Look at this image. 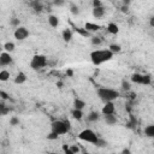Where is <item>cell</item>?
Listing matches in <instances>:
<instances>
[{"instance_id":"cell-1","label":"cell","mask_w":154,"mask_h":154,"mask_svg":"<svg viewBox=\"0 0 154 154\" xmlns=\"http://www.w3.org/2000/svg\"><path fill=\"white\" fill-rule=\"evenodd\" d=\"M113 53L106 48V49H95L90 53V60L95 66H99L104 63L110 62L112 58H113Z\"/></svg>"},{"instance_id":"cell-2","label":"cell","mask_w":154,"mask_h":154,"mask_svg":"<svg viewBox=\"0 0 154 154\" xmlns=\"http://www.w3.org/2000/svg\"><path fill=\"white\" fill-rule=\"evenodd\" d=\"M96 94L100 98L101 101L107 102V101H113L116 99H118L121 94L117 89H113V88H107V87H100L96 89Z\"/></svg>"},{"instance_id":"cell-3","label":"cell","mask_w":154,"mask_h":154,"mask_svg":"<svg viewBox=\"0 0 154 154\" xmlns=\"http://www.w3.org/2000/svg\"><path fill=\"white\" fill-rule=\"evenodd\" d=\"M70 129H71V124L69 121H54L51 124V131L57 134L58 136L68 134Z\"/></svg>"},{"instance_id":"cell-4","label":"cell","mask_w":154,"mask_h":154,"mask_svg":"<svg viewBox=\"0 0 154 154\" xmlns=\"http://www.w3.org/2000/svg\"><path fill=\"white\" fill-rule=\"evenodd\" d=\"M78 139L84 141V142H89L92 145H96V142H98V140H99V136L92 129H84V130H82L78 134Z\"/></svg>"},{"instance_id":"cell-5","label":"cell","mask_w":154,"mask_h":154,"mask_svg":"<svg viewBox=\"0 0 154 154\" xmlns=\"http://www.w3.org/2000/svg\"><path fill=\"white\" fill-rule=\"evenodd\" d=\"M47 65V57L44 54H36L30 60V68L33 70H40Z\"/></svg>"},{"instance_id":"cell-6","label":"cell","mask_w":154,"mask_h":154,"mask_svg":"<svg viewBox=\"0 0 154 154\" xmlns=\"http://www.w3.org/2000/svg\"><path fill=\"white\" fill-rule=\"evenodd\" d=\"M13 36H15L16 40H18V41H24L25 38L29 36V30L25 27L19 25V27L16 28V30L13 33Z\"/></svg>"},{"instance_id":"cell-7","label":"cell","mask_w":154,"mask_h":154,"mask_svg":"<svg viewBox=\"0 0 154 154\" xmlns=\"http://www.w3.org/2000/svg\"><path fill=\"white\" fill-rule=\"evenodd\" d=\"M116 112V106L113 104V101H107L105 102L102 110H101V113L105 116V114H114Z\"/></svg>"},{"instance_id":"cell-8","label":"cell","mask_w":154,"mask_h":154,"mask_svg":"<svg viewBox=\"0 0 154 154\" xmlns=\"http://www.w3.org/2000/svg\"><path fill=\"white\" fill-rule=\"evenodd\" d=\"M0 60H1L3 66H7L12 63V57L9 52H4V53L0 54Z\"/></svg>"},{"instance_id":"cell-9","label":"cell","mask_w":154,"mask_h":154,"mask_svg":"<svg viewBox=\"0 0 154 154\" xmlns=\"http://www.w3.org/2000/svg\"><path fill=\"white\" fill-rule=\"evenodd\" d=\"M104 119H105V123L107 125H110V126L116 125V124H117V122H118L117 117H116L114 114H105L104 116Z\"/></svg>"},{"instance_id":"cell-10","label":"cell","mask_w":154,"mask_h":154,"mask_svg":"<svg viewBox=\"0 0 154 154\" xmlns=\"http://www.w3.org/2000/svg\"><path fill=\"white\" fill-rule=\"evenodd\" d=\"M84 29L89 33H95V31H98L101 29V27L99 24H96V23H92V22H87L84 24Z\"/></svg>"},{"instance_id":"cell-11","label":"cell","mask_w":154,"mask_h":154,"mask_svg":"<svg viewBox=\"0 0 154 154\" xmlns=\"http://www.w3.org/2000/svg\"><path fill=\"white\" fill-rule=\"evenodd\" d=\"M105 15V7L102 6H98V7H93V16L94 18H101Z\"/></svg>"},{"instance_id":"cell-12","label":"cell","mask_w":154,"mask_h":154,"mask_svg":"<svg viewBox=\"0 0 154 154\" xmlns=\"http://www.w3.org/2000/svg\"><path fill=\"white\" fill-rule=\"evenodd\" d=\"M27 81V75L23 71H19L17 73V76L15 77V83L16 84H23Z\"/></svg>"},{"instance_id":"cell-13","label":"cell","mask_w":154,"mask_h":154,"mask_svg":"<svg viewBox=\"0 0 154 154\" xmlns=\"http://www.w3.org/2000/svg\"><path fill=\"white\" fill-rule=\"evenodd\" d=\"M106 29H107V31H108L110 34H112V35H117V34L119 33V27L116 24V23H108Z\"/></svg>"},{"instance_id":"cell-14","label":"cell","mask_w":154,"mask_h":154,"mask_svg":"<svg viewBox=\"0 0 154 154\" xmlns=\"http://www.w3.org/2000/svg\"><path fill=\"white\" fill-rule=\"evenodd\" d=\"M62 36H63V40L65 42H70L72 40V30L71 29H64L63 33H62Z\"/></svg>"},{"instance_id":"cell-15","label":"cell","mask_w":154,"mask_h":154,"mask_svg":"<svg viewBox=\"0 0 154 154\" xmlns=\"http://www.w3.org/2000/svg\"><path fill=\"white\" fill-rule=\"evenodd\" d=\"M48 24L52 28H57L58 25H59V18H58L57 16H54V15L48 16Z\"/></svg>"},{"instance_id":"cell-16","label":"cell","mask_w":154,"mask_h":154,"mask_svg":"<svg viewBox=\"0 0 154 154\" xmlns=\"http://www.w3.org/2000/svg\"><path fill=\"white\" fill-rule=\"evenodd\" d=\"M130 80L132 83H136V84H142V75L141 73H132Z\"/></svg>"},{"instance_id":"cell-17","label":"cell","mask_w":154,"mask_h":154,"mask_svg":"<svg viewBox=\"0 0 154 154\" xmlns=\"http://www.w3.org/2000/svg\"><path fill=\"white\" fill-rule=\"evenodd\" d=\"M100 118V116H99V112H96V111H92L88 116H87V119L89 122H96V121H99Z\"/></svg>"},{"instance_id":"cell-18","label":"cell","mask_w":154,"mask_h":154,"mask_svg":"<svg viewBox=\"0 0 154 154\" xmlns=\"http://www.w3.org/2000/svg\"><path fill=\"white\" fill-rule=\"evenodd\" d=\"M86 107V102L82 100V99H75L73 101V108H77V110H83Z\"/></svg>"},{"instance_id":"cell-19","label":"cell","mask_w":154,"mask_h":154,"mask_svg":"<svg viewBox=\"0 0 154 154\" xmlns=\"http://www.w3.org/2000/svg\"><path fill=\"white\" fill-rule=\"evenodd\" d=\"M145 135L147 137H154V125L153 124H150V125H147L146 128H145Z\"/></svg>"},{"instance_id":"cell-20","label":"cell","mask_w":154,"mask_h":154,"mask_svg":"<svg viewBox=\"0 0 154 154\" xmlns=\"http://www.w3.org/2000/svg\"><path fill=\"white\" fill-rule=\"evenodd\" d=\"M71 114H72V117H73L75 119H77V121H81V119L83 118V112H82V110L73 108L72 112H71Z\"/></svg>"},{"instance_id":"cell-21","label":"cell","mask_w":154,"mask_h":154,"mask_svg":"<svg viewBox=\"0 0 154 154\" xmlns=\"http://www.w3.org/2000/svg\"><path fill=\"white\" fill-rule=\"evenodd\" d=\"M9 80H10V72L7 70L0 71V82H6Z\"/></svg>"},{"instance_id":"cell-22","label":"cell","mask_w":154,"mask_h":154,"mask_svg":"<svg viewBox=\"0 0 154 154\" xmlns=\"http://www.w3.org/2000/svg\"><path fill=\"white\" fill-rule=\"evenodd\" d=\"M9 112H10V108L4 104V102H1L0 101V116H6V114H9Z\"/></svg>"},{"instance_id":"cell-23","label":"cell","mask_w":154,"mask_h":154,"mask_svg":"<svg viewBox=\"0 0 154 154\" xmlns=\"http://www.w3.org/2000/svg\"><path fill=\"white\" fill-rule=\"evenodd\" d=\"M108 49H110L113 54H116V53H119V52L122 51V47H121V45H118V44H112V45H110Z\"/></svg>"},{"instance_id":"cell-24","label":"cell","mask_w":154,"mask_h":154,"mask_svg":"<svg viewBox=\"0 0 154 154\" xmlns=\"http://www.w3.org/2000/svg\"><path fill=\"white\" fill-rule=\"evenodd\" d=\"M75 30H76V33H78V34H80L81 36H83V37H90V33L87 31L84 28H76Z\"/></svg>"},{"instance_id":"cell-25","label":"cell","mask_w":154,"mask_h":154,"mask_svg":"<svg viewBox=\"0 0 154 154\" xmlns=\"http://www.w3.org/2000/svg\"><path fill=\"white\" fill-rule=\"evenodd\" d=\"M4 48H5V52H9V53H11V52H13V51H15L16 46H15V44H13V42L9 41V42H6V44L4 45Z\"/></svg>"},{"instance_id":"cell-26","label":"cell","mask_w":154,"mask_h":154,"mask_svg":"<svg viewBox=\"0 0 154 154\" xmlns=\"http://www.w3.org/2000/svg\"><path fill=\"white\" fill-rule=\"evenodd\" d=\"M90 42L94 46H99L102 42V40H101V37H99V36H90Z\"/></svg>"},{"instance_id":"cell-27","label":"cell","mask_w":154,"mask_h":154,"mask_svg":"<svg viewBox=\"0 0 154 154\" xmlns=\"http://www.w3.org/2000/svg\"><path fill=\"white\" fill-rule=\"evenodd\" d=\"M152 83V77L150 75H142V84L149 86Z\"/></svg>"},{"instance_id":"cell-28","label":"cell","mask_w":154,"mask_h":154,"mask_svg":"<svg viewBox=\"0 0 154 154\" xmlns=\"http://www.w3.org/2000/svg\"><path fill=\"white\" fill-rule=\"evenodd\" d=\"M10 24H11L12 27L17 28V27H19V25H21V21H19L18 18L13 17V18H11V19H10Z\"/></svg>"},{"instance_id":"cell-29","label":"cell","mask_w":154,"mask_h":154,"mask_svg":"<svg viewBox=\"0 0 154 154\" xmlns=\"http://www.w3.org/2000/svg\"><path fill=\"white\" fill-rule=\"evenodd\" d=\"M69 148H70L71 154H78V153L81 152L80 147H78V146H76V145H71V146H69Z\"/></svg>"},{"instance_id":"cell-30","label":"cell","mask_w":154,"mask_h":154,"mask_svg":"<svg viewBox=\"0 0 154 154\" xmlns=\"http://www.w3.org/2000/svg\"><path fill=\"white\" fill-rule=\"evenodd\" d=\"M31 6L34 7V10H35V11H41V10H42L41 4L38 3L37 0H35V1H33V3H31Z\"/></svg>"},{"instance_id":"cell-31","label":"cell","mask_w":154,"mask_h":154,"mask_svg":"<svg viewBox=\"0 0 154 154\" xmlns=\"http://www.w3.org/2000/svg\"><path fill=\"white\" fill-rule=\"evenodd\" d=\"M70 11H71L72 15H78L80 13V7L77 6V5H75V4H72L70 6Z\"/></svg>"},{"instance_id":"cell-32","label":"cell","mask_w":154,"mask_h":154,"mask_svg":"<svg viewBox=\"0 0 154 154\" xmlns=\"http://www.w3.org/2000/svg\"><path fill=\"white\" fill-rule=\"evenodd\" d=\"M10 125H12V126H16V125H19V118L18 117H11V119H10Z\"/></svg>"},{"instance_id":"cell-33","label":"cell","mask_w":154,"mask_h":154,"mask_svg":"<svg viewBox=\"0 0 154 154\" xmlns=\"http://www.w3.org/2000/svg\"><path fill=\"white\" fill-rule=\"evenodd\" d=\"M58 137H59V136H58V135L57 134H54L53 131H51L48 135H47V139L49 140V141H54V140H57Z\"/></svg>"},{"instance_id":"cell-34","label":"cell","mask_w":154,"mask_h":154,"mask_svg":"<svg viewBox=\"0 0 154 154\" xmlns=\"http://www.w3.org/2000/svg\"><path fill=\"white\" fill-rule=\"evenodd\" d=\"M122 88H123L124 90L129 92V90L131 89V86H130V83H129L128 81H123V82H122Z\"/></svg>"},{"instance_id":"cell-35","label":"cell","mask_w":154,"mask_h":154,"mask_svg":"<svg viewBox=\"0 0 154 154\" xmlns=\"http://www.w3.org/2000/svg\"><path fill=\"white\" fill-rule=\"evenodd\" d=\"M53 4L55 6H63L65 4V0H53Z\"/></svg>"},{"instance_id":"cell-36","label":"cell","mask_w":154,"mask_h":154,"mask_svg":"<svg viewBox=\"0 0 154 154\" xmlns=\"http://www.w3.org/2000/svg\"><path fill=\"white\" fill-rule=\"evenodd\" d=\"M95 146H98V147H104V146H106V142L99 137V140H98V142H96V145H95Z\"/></svg>"},{"instance_id":"cell-37","label":"cell","mask_w":154,"mask_h":154,"mask_svg":"<svg viewBox=\"0 0 154 154\" xmlns=\"http://www.w3.org/2000/svg\"><path fill=\"white\" fill-rule=\"evenodd\" d=\"M98 6H102V3L100 0H93V7H98Z\"/></svg>"},{"instance_id":"cell-38","label":"cell","mask_w":154,"mask_h":154,"mask_svg":"<svg viewBox=\"0 0 154 154\" xmlns=\"http://www.w3.org/2000/svg\"><path fill=\"white\" fill-rule=\"evenodd\" d=\"M63 150H64L66 154H71L70 148H69V146H68V145H63Z\"/></svg>"},{"instance_id":"cell-39","label":"cell","mask_w":154,"mask_h":154,"mask_svg":"<svg viewBox=\"0 0 154 154\" xmlns=\"http://www.w3.org/2000/svg\"><path fill=\"white\" fill-rule=\"evenodd\" d=\"M0 96H1L3 99H9V95H7V93H5V92H3V90H0Z\"/></svg>"},{"instance_id":"cell-40","label":"cell","mask_w":154,"mask_h":154,"mask_svg":"<svg viewBox=\"0 0 154 154\" xmlns=\"http://www.w3.org/2000/svg\"><path fill=\"white\" fill-rule=\"evenodd\" d=\"M121 11L124 12V13H126V12L129 11V6H126V5H122V6H121Z\"/></svg>"},{"instance_id":"cell-41","label":"cell","mask_w":154,"mask_h":154,"mask_svg":"<svg viewBox=\"0 0 154 154\" xmlns=\"http://www.w3.org/2000/svg\"><path fill=\"white\" fill-rule=\"evenodd\" d=\"M66 75H68L69 77H72V76H73V70L68 69V70H66Z\"/></svg>"},{"instance_id":"cell-42","label":"cell","mask_w":154,"mask_h":154,"mask_svg":"<svg viewBox=\"0 0 154 154\" xmlns=\"http://www.w3.org/2000/svg\"><path fill=\"white\" fill-rule=\"evenodd\" d=\"M149 25H150L152 28H154V17H153V16L149 18Z\"/></svg>"},{"instance_id":"cell-43","label":"cell","mask_w":154,"mask_h":154,"mask_svg":"<svg viewBox=\"0 0 154 154\" xmlns=\"http://www.w3.org/2000/svg\"><path fill=\"white\" fill-rule=\"evenodd\" d=\"M63 86H64V83H63L62 81H58V82H57V87L59 88V89H62V88H63Z\"/></svg>"},{"instance_id":"cell-44","label":"cell","mask_w":154,"mask_h":154,"mask_svg":"<svg viewBox=\"0 0 154 154\" xmlns=\"http://www.w3.org/2000/svg\"><path fill=\"white\" fill-rule=\"evenodd\" d=\"M130 3H131V0H123V5L129 6V5H130Z\"/></svg>"},{"instance_id":"cell-45","label":"cell","mask_w":154,"mask_h":154,"mask_svg":"<svg viewBox=\"0 0 154 154\" xmlns=\"http://www.w3.org/2000/svg\"><path fill=\"white\" fill-rule=\"evenodd\" d=\"M122 153H124V154H130V150H129V149H123Z\"/></svg>"},{"instance_id":"cell-46","label":"cell","mask_w":154,"mask_h":154,"mask_svg":"<svg viewBox=\"0 0 154 154\" xmlns=\"http://www.w3.org/2000/svg\"><path fill=\"white\" fill-rule=\"evenodd\" d=\"M0 68H4V66H3V64H1V60H0Z\"/></svg>"}]
</instances>
